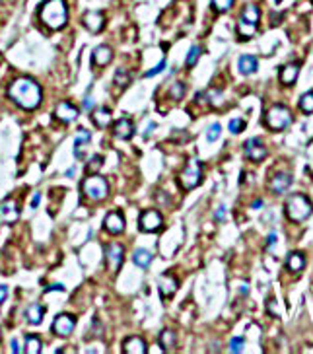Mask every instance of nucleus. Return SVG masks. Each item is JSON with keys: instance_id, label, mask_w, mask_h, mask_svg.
<instances>
[{"instance_id": "nucleus-45", "label": "nucleus", "mask_w": 313, "mask_h": 354, "mask_svg": "<svg viewBox=\"0 0 313 354\" xmlns=\"http://www.w3.org/2000/svg\"><path fill=\"white\" fill-rule=\"evenodd\" d=\"M6 296H8V286H4V284H0V303L6 300Z\"/></svg>"}, {"instance_id": "nucleus-4", "label": "nucleus", "mask_w": 313, "mask_h": 354, "mask_svg": "<svg viewBox=\"0 0 313 354\" xmlns=\"http://www.w3.org/2000/svg\"><path fill=\"white\" fill-rule=\"evenodd\" d=\"M82 193L84 197H88L90 201H104L109 195V183L105 181L102 175L94 173V175H88L84 181H82Z\"/></svg>"}, {"instance_id": "nucleus-50", "label": "nucleus", "mask_w": 313, "mask_h": 354, "mask_svg": "<svg viewBox=\"0 0 313 354\" xmlns=\"http://www.w3.org/2000/svg\"><path fill=\"white\" fill-rule=\"evenodd\" d=\"M66 177H74V167H72V169H68V171H66Z\"/></svg>"}, {"instance_id": "nucleus-3", "label": "nucleus", "mask_w": 313, "mask_h": 354, "mask_svg": "<svg viewBox=\"0 0 313 354\" xmlns=\"http://www.w3.org/2000/svg\"><path fill=\"white\" fill-rule=\"evenodd\" d=\"M313 212V204L312 201L302 195V193H294L288 197L286 201V216L292 220V222H304L306 218H310Z\"/></svg>"}, {"instance_id": "nucleus-20", "label": "nucleus", "mask_w": 313, "mask_h": 354, "mask_svg": "<svg viewBox=\"0 0 313 354\" xmlns=\"http://www.w3.org/2000/svg\"><path fill=\"white\" fill-rule=\"evenodd\" d=\"M290 185H292V175L290 173H276L268 183L272 193H284V191H288Z\"/></svg>"}, {"instance_id": "nucleus-16", "label": "nucleus", "mask_w": 313, "mask_h": 354, "mask_svg": "<svg viewBox=\"0 0 313 354\" xmlns=\"http://www.w3.org/2000/svg\"><path fill=\"white\" fill-rule=\"evenodd\" d=\"M90 138H92V135H90V131H86V129H78V135H76V138H74V154H76V158L78 160H84L86 158V148H88V144H90Z\"/></svg>"}, {"instance_id": "nucleus-49", "label": "nucleus", "mask_w": 313, "mask_h": 354, "mask_svg": "<svg viewBox=\"0 0 313 354\" xmlns=\"http://www.w3.org/2000/svg\"><path fill=\"white\" fill-rule=\"evenodd\" d=\"M152 129H156V125H154V123H150V125H148V131H146V136H148V135L152 133Z\"/></svg>"}, {"instance_id": "nucleus-14", "label": "nucleus", "mask_w": 313, "mask_h": 354, "mask_svg": "<svg viewBox=\"0 0 313 354\" xmlns=\"http://www.w3.org/2000/svg\"><path fill=\"white\" fill-rule=\"evenodd\" d=\"M104 226L109 234H115V236H117V234H123V232H125V218H123L121 212H109V214L105 216Z\"/></svg>"}, {"instance_id": "nucleus-35", "label": "nucleus", "mask_w": 313, "mask_h": 354, "mask_svg": "<svg viewBox=\"0 0 313 354\" xmlns=\"http://www.w3.org/2000/svg\"><path fill=\"white\" fill-rule=\"evenodd\" d=\"M220 135H222V127H220L218 123H214V125H210L209 131H207V140H209V142H214V140L220 138Z\"/></svg>"}, {"instance_id": "nucleus-26", "label": "nucleus", "mask_w": 313, "mask_h": 354, "mask_svg": "<svg viewBox=\"0 0 313 354\" xmlns=\"http://www.w3.org/2000/svg\"><path fill=\"white\" fill-rule=\"evenodd\" d=\"M286 267H288V271H292V272H300V271L306 267V257L300 251L290 253V255H288V261H286Z\"/></svg>"}, {"instance_id": "nucleus-9", "label": "nucleus", "mask_w": 313, "mask_h": 354, "mask_svg": "<svg viewBox=\"0 0 313 354\" xmlns=\"http://www.w3.org/2000/svg\"><path fill=\"white\" fill-rule=\"evenodd\" d=\"M123 257H125V247L121 244H109L105 247V261H107V267L111 269V272H119L121 269V263H123Z\"/></svg>"}, {"instance_id": "nucleus-8", "label": "nucleus", "mask_w": 313, "mask_h": 354, "mask_svg": "<svg viewBox=\"0 0 313 354\" xmlns=\"http://www.w3.org/2000/svg\"><path fill=\"white\" fill-rule=\"evenodd\" d=\"M74 327H76V319H74L70 313H60V315L52 321V333H54L56 337H62V339L70 337L72 331H74Z\"/></svg>"}, {"instance_id": "nucleus-51", "label": "nucleus", "mask_w": 313, "mask_h": 354, "mask_svg": "<svg viewBox=\"0 0 313 354\" xmlns=\"http://www.w3.org/2000/svg\"><path fill=\"white\" fill-rule=\"evenodd\" d=\"M280 2H282V0H276V4H280Z\"/></svg>"}, {"instance_id": "nucleus-23", "label": "nucleus", "mask_w": 313, "mask_h": 354, "mask_svg": "<svg viewBox=\"0 0 313 354\" xmlns=\"http://www.w3.org/2000/svg\"><path fill=\"white\" fill-rule=\"evenodd\" d=\"M237 66H239V72H241V74L249 76V74H255V72H257L259 62H257V58H255L253 54H243V56L239 58Z\"/></svg>"}, {"instance_id": "nucleus-18", "label": "nucleus", "mask_w": 313, "mask_h": 354, "mask_svg": "<svg viewBox=\"0 0 313 354\" xmlns=\"http://www.w3.org/2000/svg\"><path fill=\"white\" fill-rule=\"evenodd\" d=\"M54 115H56V119H60L64 123H70V121H74L78 117V109L68 101H60L56 105V109H54Z\"/></svg>"}, {"instance_id": "nucleus-10", "label": "nucleus", "mask_w": 313, "mask_h": 354, "mask_svg": "<svg viewBox=\"0 0 313 354\" xmlns=\"http://www.w3.org/2000/svg\"><path fill=\"white\" fill-rule=\"evenodd\" d=\"M163 226V218L157 210H146L138 218V228L142 232H157Z\"/></svg>"}, {"instance_id": "nucleus-47", "label": "nucleus", "mask_w": 313, "mask_h": 354, "mask_svg": "<svg viewBox=\"0 0 313 354\" xmlns=\"http://www.w3.org/2000/svg\"><path fill=\"white\" fill-rule=\"evenodd\" d=\"M276 244V234H270L268 236V242H266V247H272Z\"/></svg>"}, {"instance_id": "nucleus-13", "label": "nucleus", "mask_w": 313, "mask_h": 354, "mask_svg": "<svg viewBox=\"0 0 313 354\" xmlns=\"http://www.w3.org/2000/svg\"><path fill=\"white\" fill-rule=\"evenodd\" d=\"M82 24H84V27H86L88 31L100 33L105 26L104 14H102V12H94V10H92V12H86L84 18H82Z\"/></svg>"}, {"instance_id": "nucleus-36", "label": "nucleus", "mask_w": 313, "mask_h": 354, "mask_svg": "<svg viewBox=\"0 0 313 354\" xmlns=\"http://www.w3.org/2000/svg\"><path fill=\"white\" fill-rule=\"evenodd\" d=\"M201 47H191V51H189V54H187V58H185V62H187V66H195L197 64V60H199V56H201Z\"/></svg>"}, {"instance_id": "nucleus-44", "label": "nucleus", "mask_w": 313, "mask_h": 354, "mask_svg": "<svg viewBox=\"0 0 313 354\" xmlns=\"http://www.w3.org/2000/svg\"><path fill=\"white\" fill-rule=\"evenodd\" d=\"M56 290H58V292H64V286H62V284H51V286L45 288V292H56Z\"/></svg>"}, {"instance_id": "nucleus-52", "label": "nucleus", "mask_w": 313, "mask_h": 354, "mask_svg": "<svg viewBox=\"0 0 313 354\" xmlns=\"http://www.w3.org/2000/svg\"><path fill=\"white\" fill-rule=\"evenodd\" d=\"M0 339H2V335H0Z\"/></svg>"}, {"instance_id": "nucleus-37", "label": "nucleus", "mask_w": 313, "mask_h": 354, "mask_svg": "<svg viewBox=\"0 0 313 354\" xmlns=\"http://www.w3.org/2000/svg\"><path fill=\"white\" fill-rule=\"evenodd\" d=\"M243 129H245V121L243 119H232L230 121V133L232 135H239V133H243Z\"/></svg>"}, {"instance_id": "nucleus-7", "label": "nucleus", "mask_w": 313, "mask_h": 354, "mask_svg": "<svg viewBox=\"0 0 313 354\" xmlns=\"http://www.w3.org/2000/svg\"><path fill=\"white\" fill-rule=\"evenodd\" d=\"M201 181H203V163L193 158V160L189 162V165L181 171L179 183H181V187H183L185 191H191V189L199 187Z\"/></svg>"}, {"instance_id": "nucleus-11", "label": "nucleus", "mask_w": 313, "mask_h": 354, "mask_svg": "<svg viewBox=\"0 0 313 354\" xmlns=\"http://www.w3.org/2000/svg\"><path fill=\"white\" fill-rule=\"evenodd\" d=\"M243 154L251 162H262L264 156H266V146H264V142L261 138H249L243 144Z\"/></svg>"}, {"instance_id": "nucleus-34", "label": "nucleus", "mask_w": 313, "mask_h": 354, "mask_svg": "<svg viewBox=\"0 0 313 354\" xmlns=\"http://www.w3.org/2000/svg\"><path fill=\"white\" fill-rule=\"evenodd\" d=\"M130 82V74H129V70H125V68H119L117 72H115V84L117 86H127Z\"/></svg>"}, {"instance_id": "nucleus-15", "label": "nucleus", "mask_w": 313, "mask_h": 354, "mask_svg": "<svg viewBox=\"0 0 313 354\" xmlns=\"http://www.w3.org/2000/svg\"><path fill=\"white\" fill-rule=\"evenodd\" d=\"M179 284H177V278L171 276V274H161L159 280H157V290L161 294V298H171L175 292H177Z\"/></svg>"}, {"instance_id": "nucleus-40", "label": "nucleus", "mask_w": 313, "mask_h": 354, "mask_svg": "<svg viewBox=\"0 0 313 354\" xmlns=\"http://www.w3.org/2000/svg\"><path fill=\"white\" fill-rule=\"evenodd\" d=\"M163 68H165V60H159V62H157V66L150 68V70H148L144 76H146V78H150V76H156V74H159V72H163Z\"/></svg>"}, {"instance_id": "nucleus-32", "label": "nucleus", "mask_w": 313, "mask_h": 354, "mask_svg": "<svg viewBox=\"0 0 313 354\" xmlns=\"http://www.w3.org/2000/svg\"><path fill=\"white\" fill-rule=\"evenodd\" d=\"M102 165H104V158H102V156H94V158L88 162V165H86V175L98 173V171L102 169Z\"/></svg>"}, {"instance_id": "nucleus-12", "label": "nucleus", "mask_w": 313, "mask_h": 354, "mask_svg": "<svg viewBox=\"0 0 313 354\" xmlns=\"http://www.w3.org/2000/svg\"><path fill=\"white\" fill-rule=\"evenodd\" d=\"M20 218V206L14 199H4L0 202V222L2 224H14Z\"/></svg>"}, {"instance_id": "nucleus-6", "label": "nucleus", "mask_w": 313, "mask_h": 354, "mask_svg": "<svg viewBox=\"0 0 313 354\" xmlns=\"http://www.w3.org/2000/svg\"><path fill=\"white\" fill-rule=\"evenodd\" d=\"M292 123V113L284 105H272L264 115V125L270 131H284Z\"/></svg>"}, {"instance_id": "nucleus-28", "label": "nucleus", "mask_w": 313, "mask_h": 354, "mask_svg": "<svg viewBox=\"0 0 313 354\" xmlns=\"http://www.w3.org/2000/svg\"><path fill=\"white\" fill-rule=\"evenodd\" d=\"M92 121H94V125H96L98 129H105V127L109 125V121H111V111H109L107 107L98 109V111L92 115Z\"/></svg>"}, {"instance_id": "nucleus-21", "label": "nucleus", "mask_w": 313, "mask_h": 354, "mask_svg": "<svg viewBox=\"0 0 313 354\" xmlns=\"http://www.w3.org/2000/svg\"><path fill=\"white\" fill-rule=\"evenodd\" d=\"M123 351L127 354H146L148 353V347H146L144 339H140V337H129V339L123 343Z\"/></svg>"}, {"instance_id": "nucleus-1", "label": "nucleus", "mask_w": 313, "mask_h": 354, "mask_svg": "<svg viewBox=\"0 0 313 354\" xmlns=\"http://www.w3.org/2000/svg\"><path fill=\"white\" fill-rule=\"evenodd\" d=\"M8 98L22 109H35L41 103V88L31 78H18L10 84Z\"/></svg>"}, {"instance_id": "nucleus-31", "label": "nucleus", "mask_w": 313, "mask_h": 354, "mask_svg": "<svg viewBox=\"0 0 313 354\" xmlns=\"http://www.w3.org/2000/svg\"><path fill=\"white\" fill-rule=\"evenodd\" d=\"M205 94H207V103H210L212 107H222V105H224V98H222V92H220V90L212 88V90L205 92Z\"/></svg>"}, {"instance_id": "nucleus-24", "label": "nucleus", "mask_w": 313, "mask_h": 354, "mask_svg": "<svg viewBox=\"0 0 313 354\" xmlns=\"http://www.w3.org/2000/svg\"><path fill=\"white\" fill-rule=\"evenodd\" d=\"M43 315H45V307L39 305V303H33V305H29V307L26 309V319H27V323H31V325H39V323L43 321Z\"/></svg>"}, {"instance_id": "nucleus-29", "label": "nucleus", "mask_w": 313, "mask_h": 354, "mask_svg": "<svg viewBox=\"0 0 313 354\" xmlns=\"http://www.w3.org/2000/svg\"><path fill=\"white\" fill-rule=\"evenodd\" d=\"M41 347L43 345H41V339L37 335H27L26 337V349L24 351L27 354H39L41 353Z\"/></svg>"}, {"instance_id": "nucleus-41", "label": "nucleus", "mask_w": 313, "mask_h": 354, "mask_svg": "<svg viewBox=\"0 0 313 354\" xmlns=\"http://www.w3.org/2000/svg\"><path fill=\"white\" fill-rule=\"evenodd\" d=\"M266 309H268V313H270L272 317H280V309H276L274 300H268V302H266Z\"/></svg>"}, {"instance_id": "nucleus-19", "label": "nucleus", "mask_w": 313, "mask_h": 354, "mask_svg": "<svg viewBox=\"0 0 313 354\" xmlns=\"http://www.w3.org/2000/svg\"><path fill=\"white\" fill-rule=\"evenodd\" d=\"M298 76H300V64L290 62V64H284L280 68V82L284 86H292L298 80Z\"/></svg>"}, {"instance_id": "nucleus-42", "label": "nucleus", "mask_w": 313, "mask_h": 354, "mask_svg": "<svg viewBox=\"0 0 313 354\" xmlns=\"http://www.w3.org/2000/svg\"><path fill=\"white\" fill-rule=\"evenodd\" d=\"M214 218H216L218 222H222V220L226 218V206H218V210L214 212Z\"/></svg>"}, {"instance_id": "nucleus-22", "label": "nucleus", "mask_w": 313, "mask_h": 354, "mask_svg": "<svg viewBox=\"0 0 313 354\" xmlns=\"http://www.w3.org/2000/svg\"><path fill=\"white\" fill-rule=\"evenodd\" d=\"M111 58H113V51H111L109 45H100L98 49L92 53V62H94L96 66H105V64H109Z\"/></svg>"}, {"instance_id": "nucleus-5", "label": "nucleus", "mask_w": 313, "mask_h": 354, "mask_svg": "<svg viewBox=\"0 0 313 354\" xmlns=\"http://www.w3.org/2000/svg\"><path fill=\"white\" fill-rule=\"evenodd\" d=\"M259 20H261L259 8H257L255 4H247V6L243 8L239 20H237V33H239L243 39L251 37V35L255 33V29H257Z\"/></svg>"}, {"instance_id": "nucleus-33", "label": "nucleus", "mask_w": 313, "mask_h": 354, "mask_svg": "<svg viewBox=\"0 0 313 354\" xmlns=\"http://www.w3.org/2000/svg\"><path fill=\"white\" fill-rule=\"evenodd\" d=\"M300 109L304 113H313V92H306L300 98Z\"/></svg>"}, {"instance_id": "nucleus-39", "label": "nucleus", "mask_w": 313, "mask_h": 354, "mask_svg": "<svg viewBox=\"0 0 313 354\" xmlns=\"http://www.w3.org/2000/svg\"><path fill=\"white\" fill-rule=\"evenodd\" d=\"M243 337H234L232 339V343H230V353L234 354H239L241 351H243Z\"/></svg>"}, {"instance_id": "nucleus-17", "label": "nucleus", "mask_w": 313, "mask_h": 354, "mask_svg": "<svg viewBox=\"0 0 313 354\" xmlns=\"http://www.w3.org/2000/svg\"><path fill=\"white\" fill-rule=\"evenodd\" d=\"M113 133L117 138H123V140H129L132 135H134V123L130 119H119L115 125H113Z\"/></svg>"}, {"instance_id": "nucleus-27", "label": "nucleus", "mask_w": 313, "mask_h": 354, "mask_svg": "<svg viewBox=\"0 0 313 354\" xmlns=\"http://www.w3.org/2000/svg\"><path fill=\"white\" fill-rule=\"evenodd\" d=\"M152 259H154V255L148 251V249H136V251L132 253V261H134V265L140 267V269H148L150 263H152Z\"/></svg>"}, {"instance_id": "nucleus-46", "label": "nucleus", "mask_w": 313, "mask_h": 354, "mask_svg": "<svg viewBox=\"0 0 313 354\" xmlns=\"http://www.w3.org/2000/svg\"><path fill=\"white\" fill-rule=\"evenodd\" d=\"M39 201H41V193H35L33 199H31V208H37V206H39Z\"/></svg>"}, {"instance_id": "nucleus-48", "label": "nucleus", "mask_w": 313, "mask_h": 354, "mask_svg": "<svg viewBox=\"0 0 313 354\" xmlns=\"http://www.w3.org/2000/svg\"><path fill=\"white\" fill-rule=\"evenodd\" d=\"M84 107H86L88 111L94 109V101H92V98H86V100H84Z\"/></svg>"}, {"instance_id": "nucleus-2", "label": "nucleus", "mask_w": 313, "mask_h": 354, "mask_svg": "<svg viewBox=\"0 0 313 354\" xmlns=\"http://www.w3.org/2000/svg\"><path fill=\"white\" fill-rule=\"evenodd\" d=\"M39 18L49 29L64 27L66 20H68V8H66L64 0H47L39 10Z\"/></svg>"}, {"instance_id": "nucleus-43", "label": "nucleus", "mask_w": 313, "mask_h": 354, "mask_svg": "<svg viewBox=\"0 0 313 354\" xmlns=\"http://www.w3.org/2000/svg\"><path fill=\"white\" fill-rule=\"evenodd\" d=\"M10 351H12V353H16V354H20V353H22V351H24V349L20 347V343H18V339H12V341H10Z\"/></svg>"}, {"instance_id": "nucleus-30", "label": "nucleus", "mask_w": 313, "mask_h": 354, "mask_svg": "<svg viewBox=\"0 0 313 354\" xmlns=\"http://www.w3.org/2000/svg\"><path fill=\"white\" fill-rule=\"evenodd\" d=\"M185 92H187V88H185L183 82H173L171 88H169V98L175 101H179L185 98Z\"/></svg>"}, {"instance_id": "nucleus-25", "label": "nucleus", "mask_w": 313, "mask_h": 354, "mask_svg": "<svg viewBox=\"0 0 313 354\" xmlns=\"http://www.w3.org/2000/svg\"><path fill=\"white\" fill-rule=\"evenodd\" d=\"M175 345H177V335H175V331L163 329V331L159 333V347H161V351L167 353V351H171Z\"/></svg>"}, {"instance_id": "nucleus-38", "label": "nucleus", "mask_w": 313, "mask_h": 354, "mask_svg": "<svg viewBox=\"0 0 313 354\" xmlns=\"http://www.w3.org/2000/svg\"><path fill=\"white\" fill-rule=\"evenodd\" d=\"M232 4H234V0H212V6L216 12H228L232 8Z\"/></svg>"}]
</instances>
